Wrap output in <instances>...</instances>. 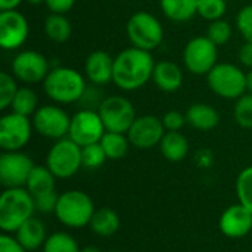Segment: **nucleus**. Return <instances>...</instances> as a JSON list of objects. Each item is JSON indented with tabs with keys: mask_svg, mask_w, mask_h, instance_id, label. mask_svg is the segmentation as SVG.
I'll list each match as a JSON object with an SVG mask.
<instances>
[{
	"mask_svg": "<svg viewBox=\"0 0 252 252\" xmlns=\"http://www.w3.org/2000/svg\"><path fill=\"white\" fill-rule=\"evenodd\" d=\"M186 115V121L188 124L199 131H210L214 130L219 123H220V114L219 111L208 105V103H193L188 108V111L185 112Z\"/></svg>",
	"mask_w": 252,
	"mask_h": 252,
	"instance_id": "nucleus-20",
	"label": "nucleus"
},
{
	"mask_svg": "<svg viewBox=\"0 0 252 252\" xmlns=\"http://www.w3.org/2000/svg\"><path fill=\"white\" fill-rule=\"evenodd\" d=\"M94 202L83 190H66L59 195L55 217L65 227L83 229L90 224L94 214Z\"/></svg>",
	"mask_w": 252,
	"mask_h": 252,
	"instance_id": "nucleus-4",
	"label": "nucleus"
},
{
	"mask_svg": "<svg viewBox=\"0 0 252 252\" xmlns=\"http://www.w3.org/2000/svg\"><path fill=\"white\" fill-rule=\"evenodd\" d=\"M77 0H46V6L50 10V13H66L69 12Z\"/></svg>",
	"mask_w": 252,
	"mask_h": 252,
	"instance_id": "nucleus-40",
	"label": "nucleus"
},
{
	"mask_svg": "<svg viewBox=\"0 0 252 252\" xmlns=\"http://www.w3.org/2000/svg\"><path fill=\"white\" fill-rule=\"evenodd\" d=\"M47 236L49 235H47V229H46L44 223L35 217H31L30 220H27L15 232V238L28 252L43 248Z\"/></svg>",
	"mask_w": 252,
	"mask_h": 252,
	"instance_id": "nucleus-21",
	"label": "nucleus"
},
{
	"mask_svg": "<svg viewBox=\"0 0 252 252\" xmlns=\"http://www.w3.org/2000/svg\"><path fill=\"white\" fill-rule=\"evenodd\" d=\"M81 155H83V167L89 168V170H96V168L102 167L105 164V161L108 159V157L99 142L83 146Z\"/></svg>",
	"mask_w": 252,
	"mask_h": 252,
	"instance_id": "nucleus-34",
	"label": "nucleus"
},
{
	"mask_svg": "<svg viewBox=\"0 0 252 252\" xmlns=\"http://www.w3.org/2000/svg\"><path fill=\"white\" fill-rule=\"evenodd\" d=\"M27 3H30V4H32V6H38V4H43V3H46V0H25Z\"/></svg>",
	"mask_w": 252,
	"mask_h": 252,
	"instance_id": "nucleus-45",
	"label": "nucleus"
},
{
	"mask_svg": "<svg viewBox=\"0 0 252 252\" xmlns=\"http://www.w3.org/2000/svg\"><path fill=\"white\" fill-rule=\"evenodd\" d=\"M18 80L13 77V74H9L6 71L0 72V109L4 111L12 106V102L18 92Z\"/></svg>",
	"mask_w": 252,
	"mask_h": 252,
	"instance_id": "nucleus-32",
	"label": "nucleus"
},
{
	"mask_svg": "<svg viewBox=\"0 0 252 252\" xmlns=\"http://www.w3.org/2000/svg\"><path fill=\"white\" fill-rule=\"evenodd\" d=\"M21 3H22V0H0V9L12 10V9H16Z\"/></svg>",
	"mask_w": 252,
	"mask_h": 252,
	"instance_id": "nucleus-42",
	"label": "nucleus"
},
{
	"mask_svg": "<svg viewBox=\"0 0 252 252\" xmlns=\"http://www.w3.org/2000/svg\"><path fill=\"white\" fill-rule=\"evenodd\" d=\"M0 252H28L15 238V235L1 233L0 236Z\"/></svg>",
	"mask_w": 252,
	"mask_h": 252,
	"instance_id": "nucleus-39",
	"label": "nucleus"
},
{
	"mask_svg": "<svg viewBox=\"0 0 252 252\" xmlns=\"http://www.w3.org/2000/svg\"><path fill=\"white\" fill-rule=\"evenodd\" d=\"M127 38L133 47L152 52L164 40V27L161 21L146 10L133 13L126 24Z\"/></svg>",
	"mask_w": 252,
	"mask_h": 252,
	"instance_id": "nucleus-5",
	"label": "nucleus"
},
{
	"mask_svg": "<svg viewBox=\"0 0 252 252\" xmlns=\"http://www.w3.org/2000/svg\"><path fill=\"white\" fill-rule=\"evenodd\" d=\"M50 69L47 58L35 50H22L12 59V74L25 86L43 83Z\"/></svg>",
	"mask_w": 252,
	"mask_h": 252,
	"instance_id": "nucleus-12",
	"label": "nucleus"
},
{
	"mask_svg": "<svg viewBox=\"0 0 252 252\" xmlns=\"http://www.w3.org/2000/svg\"><path fill=\"white\" fill-rule=\"evenodd\" d=\"M34 130L47 139L59 140L68 137L71 127L69 114L59 105H43L38 106L35 114L31 117Z\"/></svg>",
	"mask_w": 252,
	"mask_h": 252,
	"instance_id": "nucleus-11",
	"label": "nucleus"
},
{
	"mask_svg": "<svg viewBox=\"0 0 252 252\" xmlns=\"http://www.w3.org/2000/svg\"><path fill=\"white\" fill-rule=\"evenodd\" d=\"M106 131L126 133L137 118L134 105L124 96H108L97 108Z\"/></svg>",
	"mask_w": 252,
	"mask_h": 252,
	"instance_id": "nucleus-9",
	"label": "nucleus"
},
{
	"mask_svg": "<svg viewBox=\"0 0 252 252\" xmlns=\"http://www.w3.org/2000/svg\"><path fill=\"white\" fill-rule=\"evenodd\" d=\"M199 0H159L162 13L174 22H186L198 15Z\"/></svg>",
	"mask_w": 252,
	"mask_h": 252,
	"instance_id": "nucleus-25",
	"label": "nucleus"
},
{
	"mask_svg": "<svg viewBox=\"0 0 252 252\" xmlns=\"http://www.w3.org/2000/svg\"><path fill=\"white\" fill-rule=\"evenodd\" d=\"M43 30L46 37L53 43H65L72 34L71 22L63 13H50L46 16Z\"/></svg>",
	"mask_w": 252,
	"mask_h": 252,
	"instance_id": "nucleus-26",
	"label": "nucleus"
},
{
	"mask_svg": "<svg viewBox=\"0 0 252 252\" xmlns=\"http://www.w3.org/2000/svg\"><path fill=\"white\" fill-rule=\"evenodd\" d=\"M59 195L61 193H58L56 190H53V192H49V193H44V195H40V196L34 198L37 213H41V214H55L56 207H58V201H59Z\"/></svg>",
	"mask_w": 252,
	"mask_h": 252,
	"instance_id": "nucleus-37",
	"label": "nucleus"
},
{
	"mask_svg": "<svg viewBox=\"0 0 252 252\" xmlns=\"http://www.w3.org/2000/svg\"><path fill=\"white\" fill-rule=\"evenodd\" d=\"M159 152L170 162H182L189 154V140L180 131H165L159 143Z\"/></svg>",
	"mask_w": 252,
	"mask_h": 252,
	"instance_id": "nucleus-22",
	"label": "nucleus"
},
{
	"mask_svg": "<svg viewBox=\"0 0 252 252\" xmlns=\"http://www.w3.org/2000/svg\"><path fill=\"white\" fill-rule=\"evenodd\" d=\"M183 71L182 68L171 61H161L155 63L152 81L155 86L165 93L177 92L183 86Z\"/></svg>",
	"mask_w": 252,
	"mask_h": 252,
	"instance_id": "nucleus-19",
	"label": "nucleus"
},
{
	"mask_svg": "<svg viewBox=\"0 0 252 252\" xmlns=\"http://www.w3.org/2000/svg\"><path fill=\"white\" fill-rule=\"evenodd\" d=\"M239 61L241 63L248 68L252 69V43L251 41H245L241 49H239Z\"/></svg>",
	"mask_w": 252,
	"mask_h": 252,
	"instance_id": "nucleus-41",
	"label": "nucleus"
},
{
	"mask_svg": "<svg viewBox=\"0 0 252 252\" xmlns=\"http://www.w3.org/2000/svg\"><path fill=\"white\" fill-rule=\"evenodd\" d=\"M25 189L32 195V198L53 192V190H56V177L47 168L46 164L34 165V168L28 177V182L25 185Z\"/></svg>",
	"mask_w": 252,
	"mask_h": 252,
	"instance_id": "nucleus-24",
	"label": "nucleus"
},
{
	"mask_svg": "<svg viewBox=\"0 0 252 252\" xmlns=\"http://www.w3.org/2000/svg\"><path fill=\"white\" fill-rule=\"evenodd\" d=\"M108 157V159L118 161L123 159L130 149V140L126 133H117V131H105L99 142Z\"/></svg>",
	"mask_w": 252,
	"mask_h": 252,
	"instance_id": "nucleus-27",
	"label": "nucleus"
},
{
	"mask_svg": "<svg viewBox=\"0 0 252 252\" xmlns=\"http://www.w3.org/2000/svg\"><path fill=\"white\" fill-rule=\"evenodd\" d=\"M236 28L245 41L252 43V4L244 6L236 16Z\"/></svg>",
	"mask_w": 252,
	"mask_h": 252,
	"instance_id": "nucleus-36",
	"label": "nucleus"
},
{
	"mask_svg": "<svg viewBox=\"0 0 252 252\" xmlns=\"http://www.w3.org/2000/svg\"><path fill=\"white\" fill-rule=\"evenodd\" d=\"M247 92L252 93V69L247 72Z\"/></svg>",
	"mask_w": 252,
	"mask_h": 252,
	"instance_id": "nucleus-43",
	"label": "nucleus"
},
{
	"mask_svg": "<svg viewBox=\"0 0 252 252\" xmlns=\"http://www.w3.org/2000/svg\"><path fill=\"white\" fill-rule=\"evenodd\" d=\"M235 189L238 202L252 213V165L245 167L238 174Z\"/></svg>",
	"mask_w": 252,
	"mask_h": 252,
	"instance_id": "nucleus-30",
	"label": "nucleus"
},
{
	"mask_svg": "<svg viewBox=\"0 0 252 252\" xmlns=\"http://www.w3.org/2000/svg\"><path fill=\"white\" fill-rule=\"evenodd\" d=\"M12 112L25 115V117H32L35 111L38 109V97L37 93L31 89V86H22L18 89L16 96L12 102L10 106Z\"/></svg>",
	"mask_w": 252,
	"mask_h": 252,
	"instance_id": "nucleus-28",
	"label": "nucleus"
},
{
	"mask_svg": "<svg viewBox=\"0 0 252 252\" xmlns=\"http://www.w3.org/2000/svg\"><path fill=\"white\" fill-rule=\"evenodd\" d=\"M41 252H81L77 239L66 232H55L47 236Z\"/></svg>",
	"mask_w": 252,
	"mask_h": 252,
	"instance_id": "nucleus-29",
	"label": "nucleus"
},
{
	"mask_svg": "<svg viewBox=\"0 0 252 252\" xmlns=\"http://www.w3.org/2000/svg\"><path fill=\"white\" fill-rule=\"evenodd\" d=\"M46 165L56 179H71L83 167L81 146L69 137L56 140L47 152Z\"/></svg>",
	"mask_w": 252,
	"mask_h": 252,
	"instance_id": "nucleus-6",
	"label": "nucleus"
},
{
	"mask_svg": "<svg viewBox=\"0 0 252 252\" xmlns=\"http://www.w3.org/2000/svg\"><path fill=\"white\" fill-rule=\"evenodd\" d=\"M161 120L167 131H180L188 124L186 115L179 111H168L164 114Z\"/></svg>",
	"mask_w": 252,
	"mask_h": 252,
	"instance_id": "nucleus-38",
	"label": "nucleus"
},
{
	"mask_svg": "<svg viewBox=\"0 0 252 252\" xmlns=\"http://www.w3.org/2000/svg\"><path fill=\"white\" fill-rule=\"evenodd\" d=\"M165 131L167 130L161 118L146 114L134 120L127 136L131 146L137 149H151L154 146H159Z\"/></svg>",
	"mask_w": 252,
	"mask_h": 252,
	"instance_id": "nucleus-15",
	"label": "nucleus"
},
{
	"mask_svg": "<svg viewBox=\"0 0 252 252\" xmlns=\"http://www.w3.org/2000/svg\"><path fill=\"white\" fill-rule=\"evenodd\" d=\"M155 63L151 52L133 46L124 49L114 58L112 83L124 92L137 90L152 80Z\"/></svg>",
	"mask_w": 252,
	"mask_h": 252,
	"instance_id": "nucleus-1",
	"label": "nucleus"
},
{
	"mask_svg": "<svg viewBox=\"0 0 252 252\" xmlns=\"http://www.w3.org/2000/svg\"><path fill=\"white\" fill-rule=\"evenodd\" d=\"M233 34V28L232 25L224 21V19H217L210 22L208 28H207V37L216 44V46H223L226 44Z\"/></svg>",
	"mask_w": 252,
	"mask_h": 252,
	"instance_id": "nucleus-35",
	"label": "nucleus"
},
{
	"mask_svg": "<svg viewBox=\"0 0 252 252\" xmlns=\"http://www.w3.org/2000/svg\"><path fill=\"white\" fill-rule=\"evenodd\" d=\"M219 46H216L207 35L190 38L183 49V63L193 75H208V72L219 63Z\"/></svg>",
	"mask_w": 252,
	"mask_h": 252,
	"instance_id": "nucleus-8",
	"label": "nucleus"
},
{
	"mask_svg": "<svg viewBox=\"0 0 252 252\" xmlns=\"http://www.w3.org/2000/svg\"><path fill=\"white\" fill-rule=\"evenodd\" d=\"M84 71L90 83L105 86L114 80V58L103 50H94L87 56Z\"/></svg>",
	"mask_w": 252,
	"mask_h": 252,
	"instance_id": "nucleus-18",
	"label": "nucleus"
},
{
	"mask_svg": "<svg viewBox=\"0 0 252 252\" xmlns=\"http://www.w3.org/2000/svg\"><path fill=\"white\" fill-rule=\"evenodd\" d=\"M105 131L106 128L103 126L99 112L90 108H84L71 117V127H69L68 137L83 148L100 142Z\"/></svg>",
	"mask_w": 252,
	"mask_h": 252,
	"instance_id": "nucleus-13",
	"label": "nucleus"
},
{
	"mask_svg": "<svg viewBox=\"0 0 252 252\" xmlns=\"http://www.w3.org/2000/svg\"><path fill=\"white\" fill-rule=\"evenodd\" d=\"M219 229L229 239H242L251 233L252 213L239 202L233 204L221 213Z\"/></svg>",
	"mask_w": 252,
	"mask_h": 252,
	"instance_id": "nucleus-17",
	"label": "nucleus"
},
{
	"mask_svg": "<svg viewBox=\"0 0 252 252\" xmlns=\"http://www.w3.org/2000/svg\"><path fill=\"white\" fill-rule=\"evenodd\" d=\"M208 87L223 99L236 100L247 93V72L235 63H217L207 75Z\"/></svg>",
	"mask_w": 252,
	"mask_h": 252,
	"instance_id": "nucleus-7",
	"label": "nucleus"
},
{
	"mask_svg": "<svg viewBox=\"0 0 252 252\" xmlns=\"http://www.w3.org/2000/svg\"><path fill=\"white\" fill-rule=\"evenodd\" d=\"M120 224L121 221H120V216L117 214V211H114L109 207H102L94 211L89 227L92 229L94 235L102 236V238H109L118 232Z\"/></svg>",
	"mask_w": 252,
	"mask_h": 252,
	"instance_id": "nucleus-23",
	"label": "nucleus"
},
{
	"mask_svg": "<svg viewBox=\"0 0 252 252\" xmlns=\"http://www.w3.org/2000/svg\"><path fill=\"white\" fill-rule=\"evenodd\" d=\"M233 118L236 124L242 128H252V93H245L236 99L233 108Z\"/></svg>",
	"mask_w": 252,
	"mask_h": 252,
	"instance_id": "nucleus-31",
	"label": "nucleus"
},
{
	"mask_svg": "<svg viewBox=\"0 0 252 252\" xmlns=\"http://www.w3.org/2000/svg\"><path fill=\"white\" fill-rule=\"evenodd\" d=\"M30 34L27 18L16 9L0 12V46L4 50H16L25 44Z\"/></svg>",
	"mask_w": 252,
	"mask_h": 252,
	"instance_id": "nucleus-16",
	"label": "nucleus"
},
{
	"mask_svg": "<svg viewBox=\"0 0 252 252\" xmlns=\"http://www.w3.org/2000/svg\"><path fill=\"white\" fill-rule=\"evenodd\" d=\"M81 252H103L100 248L97 247H93V245H89V247H84L81 248Z\"/></svg>",
	"mask_w": 252,
	"mask_h": 252,
	"instance_id": "nucleus-44",
	"label": "nucleus"
},
{
	"mask_svg": "<svg viewBox=\"0 0 252 252\" xmlns=\"http://www.w3.org/2000/svg\"><path fill=\"white\" fill-rule=\"evenodd\" d=\"M43 90L58 105H69L86 96L87 84L80 71L69 66H55L44 78Z\"/></svg>",
	"mask_w": 252,
	"mask_h": 252,
	"instance_id": "nucleus-2",
	"label": "nucleus"
},
{
	"mask_svg": "<svg viewBox=\"0 0 252 252\" xmlns=\"http://www.w3.org/2000/svg\"><path fill=\"white\" fill-rule=\"evenodd\" d=\"M32 159L22 151L4 152L0 155V183L4 189L25 188L34 168Z\"/></svg>",
	"mask_w": 252,
	"mask_h": 252,
	"instance_id": "nucleus-14",
	"label": "nucleus"
},
{
	"mask_svg": "<svg viewBox=\"0 0 252 252\" xmlns=\"http://www.w3.org/2000/svg\"><path fill=\"white\" fill-rule=\"evenodd\" d=\"M227 12V0H199L198 15L210 22L223 19Z\"/></svg>",
	"mask_w": 252,
	"mask_h": 252,
	"instance_id": "nucleus-33",
	"label": "nucleus"
},
{
	"mask_svg": "<svg viewBox=\"0 0 252 252\" xmlns=\"http://www.w3.org/2000/svg\"><path fill=\"white\" fill-rule=\"evenodd\" d=\"M35 202L25 188L4 189L0 195V229L3 233L15 232L35 214Z\"/></svg>",
	"mask_w": 252,
	"mask_h": 252,
	"instance_id": "nucleus-3",
	"label": "nucleus"
},
{
	"mask_svg": "<svg viewBox=\"0 0 252 252\" xmlns=\"http://www.w3.org/2000/svg\"><path fill=\"white\" fill-rule=\"evenodd\" d=\"M34 126L30 117L9 112L0 118V148L4 152L22 151L32 134Z\"/></svg>",
	"mask_w": 252,
	"mask_h": 252,
	"instance_id": "nucleus-10",
	"label": "nucleus"
}]
</instances>
